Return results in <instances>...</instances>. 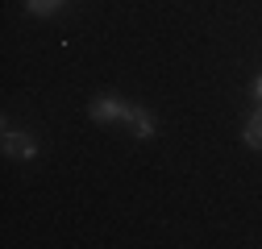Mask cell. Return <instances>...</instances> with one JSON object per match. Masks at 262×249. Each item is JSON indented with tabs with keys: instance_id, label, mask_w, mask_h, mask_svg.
I'll list each match as a JSON object with an SVG mask.
<instances>
[{
	"instance_id": "6da1fadb",
	"label": "cell",
	"mask_w": 262,
	"mask_h": 249,
	"mask_svg": "<svg viewBox=\"0 0 262 249\" xmlns=\"http://www.w3.org/2000/svg\"><path fill=\"white\" fill-rule=\"evenodd\" d=\"M88 116L100 120V124H117V120H129L134 116V104H125L121 96H96L88 104Z\"/></svg>"
},
{
	"instance_id": "7a4b0ae2",
	"label": "cell",
	"mask_w": 262,
	"mask_h": 249,
	"mask_svg": "<svg viewBox=\"0 0 262 249\" xmlns=\"http://www.w3.org/2000/svg\"><path fill=\"white\" fill-rule=\"evenodd\" d=\"M5 154H9V158H38V141L34 137H29V133H13L9 129V124H5Z\"/></svg>"
},
{
	"instance_id": "3957f363",
	"label": "cell",
	"mask_w": 262,
	"mask_h": 249,
	"mask_svg": "<svg viewBox=\"0 0 262 249\" xmlns=\"http://www.w3.org/2000/svg\"><path fill=\"white\" fill-rule=\"evenodd\" d=\"M129 124H134V137H138V141H150V137L158 133L154 116H150L146 108H138V104H134V116H129Z\"/></svg>"
},
{
	"instance_id": "277c9868",
	"label": "cell",
	"mask_w": 262,
	"mask_h": 249,
	"mask_svg": "<svg viewBox=\"0 0 262 249\" xmlns=\"http://www.w3.org/2000/svg\"><path fill=\"white\" fill-rule=\"evenodd\" d=\"M242 141H246L250 150H262V104H258V112L246 120V129H242Z\"/></svg>"
},
{
	"instance_id": "5b68a950",
	"label": "cell",
	"mask_w": 262,
	"mask_h": 249,
	"mask_svg": "<svg viewBox=\"0 0 262 249\" xmlns=\"http://www.w3.org/2000/svg\"><path fill=\"white\" fill-rule=\"evenodd\" d=\"M67 0H25V9L34 13V17H46V13H54V9H62Z\"/></svg>"
},
{
	"instance_id": "8992f818",
	"label": "cell",
	"mask_w": 262,
	"mask_h": 249,
	"mask_svg": "<svg viewBox=\"0 0 262 249\" xmlns=\"http://www.w3.org/2000/svg\"><path fill=\"white\" fill-rule=\"evenodd\" d=\"M250 96H254V100H258V104H262V75H258V79H254V83H250Z\"/></svg>"
}]
</instances>
